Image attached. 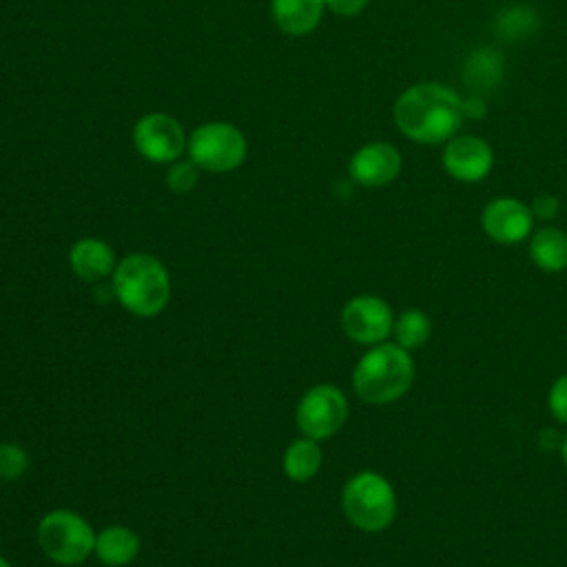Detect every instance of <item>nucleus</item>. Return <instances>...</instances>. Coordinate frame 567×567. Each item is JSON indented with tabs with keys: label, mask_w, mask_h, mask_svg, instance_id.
<instances>
[{
	"label": "nucleus",
	"mask_w": 567,
	"mask_h": 567,
	"mask_svg": "<svg viewBox=\"0 0 567 567\" xmlns=\"http://www.w3.org/2000/svg\"><path fill=\"white\" fill-rule=\"evenodd\" d=\"M465 111V102L450 86L423 82L401 93L394 104V120L412 142L439 144L458 131Z\"/></svg>",
	"instance_id": "f257e3e1"
},
{
	"label": "nucleus",
	"mask_w": 567,
	"mask_h": 567,
	"mask_svg": "<svg viewBox=\"0 0 567 567\" xmlns=\"http://www.w3.org/2000/svg\"><path fill=\"white\" fill-rule=\"evenodd\" d=\"M414 359L405 348L383 341L370 346L352 370L354 394L370 405H388L408 394L414 383Z\"/></svg>",
	"instance_id": "f03ea898"
},
{
	"label": "nucleus",
	"mask_w": 567,
	"mask_h": 567,
	"mask_svg": "<svg viewBox=\"0 0 567 567\" xmlns=\"http://www.w3.org/2000/svg\"><path fill=\"white\" fill-rule=\"evenodd\" d=\"M113 297L135 317H157L171 299V277L166 266L148 252L122 257L111 275Z\"/></svg>",
	"instance_id": "7ed1b4c3"
},
{
	"label": "nucleus",
	"mask_w": 567,
	"mask_h": 567,
	"mask_svg": "<svg viewBox=\"0 0 567 567\" xmlns=\"http://www.w3.org/2000/svg\"><path fill=\"white\" fill-rule=\"evenodd\" d=\"M341 509L352 527L365 534H379L388 529L396 516V492L383 474L361 470L346 481Z\"/></svg>",
	"instance_id": "20e7f679"
},
{
	"label": "nucleus",
	"mask_w": 567,
	"mask_h": 567,
	"mask_svg": "<svg viewBox=\"0 0 567 567\" xmlns=\"http://www.w3.org/2000/svg\"><path fill=\"white\" fill-rule=\"evenodd\" d=\"M38 545L55 565L73 567L93 554L95 532L84 516L71 509H53L38 525Z\"/></svg>",
	"instance_id": "39448f33"
},
{
	"label": "nucleus",
	"mask_w": 567,
	"mask_h": 567,
	"mask_svg": "<svg viewBox=\"0 0 567 567\" xmlns=\"http://www.w3.org/2000/svg\"><path fill=\"white\" fill-rule=\"evenodd\" d=\"M188 159L208 173H230L246 159V135L230 122L213 120L188 135Z\"/></svg>",
	"instance_id": "423d86ee"
},
{
	"label": "nucleus",
	"mask_w": 567,
	"mask_h": 567,
	"mask_svg": "<svg viewBox=\"0 0 567 567\" xmlns=\"http://www.w3.org/2000/svg\"><path fill=\"white\" fill-rule=\"evenodd\" d=\"M348 399L332 383H317L299 399L295 419L303 436L326 441L334 436L348 419Z\"/></svg>",
	"instance_id": "0eeeda50"
},
{
	"label": "nucleus",
	"mask_w": 567,
	"mask_h": 567,
	"mask_svg": "<svg viewBox=\"0 0 567 567\" xmlns=\"http://www.w3.org/2000/svg\"><path fill=\"white\" fill-rule=\"evenodd\" d=\"M135 151L153 164H173L186 151L184 126L168 113H146L133 124Z\"/></svg>",
	"instance_id": "6e6552de"
},
{
	"label": "nucleus",
	"mask_w": 567,
	"mask_h": 567,
	"mask_svg": "<svg viewBox=\"0 0 567 567\" xmlns=\"http://www.w3.org/2000/svg\"><path fill=\"white\" fill-rule=\"evenodd\" d=\"M339 323L350 341L377 346L392 334L394 312L390 303L377 295H357L341 308Z\"/></svg>",
	"instance_id": "1a4fd4ad"
},
{
	"label": "nucleus",
	"mask_w": 567,
	"mask_h": 567,
	"mask_svg": "<svg viewBox=\"0 0 567 567\" xmlns=\"http://www.w3.org/2000/svg\"><path fill=\"white\" fill-rule=\"evenodd\" d=\"M481 224L485 235L503 246L520 244L532 235L534 215L527 204L514 197H496L492 199L481 215Z\"/></svg>",
	"instance_id": "9d476101"
},
{
	"label": "nucleus",
	"mask_w": 567,
	"mask_h": 567,
	"mask_svg": "<svg viewBox=\"0 0 567 567\" xmlns=\"http://www.w3.org/2000/svg\"><path fill=\"white\" fill-rule=\"evenodd\" d=\"M401 171V155L392 144L372 142L361 146L348 164L352 182L365 188H379L396 179Z\"/></svg>",
	"instance_id": "9b49d317"
},
{
	"label": "nucleus",
	"mask_w": 567,
	"mask_h": 567,
	"mask_svg": "<svg viewBox=\"0 0 567 567\" xmlns=\"http://www.w3.org/2000/svg\"><path fill=\"white\" fill-rule=\"evenodd\" d=\"M492 164L489 144L474 135L454 137L443 151V166L458 182H481L492 171Z\"/></svg>",
	"instance_id": "f8f14e48"
},
{
	"label": "nucleus",
	"mask_w": 567,
	"mask_h": 567,
	"mask_svg": "<svg viewBox=\"0 0 567 567\" xmlns=\"http://www.w3.org/2000/svg\"><path fill=\"white\" fill-rule=\"evenodd\" d=\"M69 266L78 279L95 284L111 277L117 261L111 244L97 237H82L69 250Z\"/></svg>",
	"instance_id": "ddd939ff"
},
{
	"label": "nucleus",
	"mask_w": 567,
	"mask_h": 567,
	"mask_svg": "<svg viewBox=\"0 0 567 567\" xmlns=\"http://www.w3.org/2000/svg\"><path fill=\"white\" fill-rule=\"evenodd\" d=\"M326 11V0H270V16L286 35L301 38L312 33Z\"/></svg>",
	"instance_id": "4468645a"
},
{
	"label": "nucleus",
	"mask_w": 567,
	"mask_h": 567,
	"mask_svg": "<svg viewBox=\"0 0 567 567\" xmlns=\"http://www.w3.org/2000/svg\"><path fill=\"white\" fill-rule=\"evenodd\" d=\"M140 536L124 525H109L95 534L93 554L106 567H126L137 558Z\"/></svg>",
	"instance_id": "2eb2a0df"
},
{
	"label": "nucleus",
	"mask_w": 567,
	"mask_h": 567,
	"mask_svg": "<svg viewBox=\"0 0 567 567\" xmlns=\"http://www.w3.org/2000/svg\"><path fill=\"white\" fill-rule=\"evenodd\" d=\"M529 259L543 272L567 268V233L556 226L538 228L529 239Z\"/></svg>",
	"instance_id": "dca6fc26"
},
{
	"label": "nucleus",
	"mask_w": 567,
	"mask_h": 567,
	"mask_svg": "<svg viewBox=\"0 0 567 567\" xmlns=\"http://www.w3.org/2000/svg\"><path fill=\"white\" fill-rule=\"evenodd\" d=\"M323 463V452L319 447V441L301 436L297 441H292L281 458L284 465V474L295 481V483H306L310 478L317 476V472L321 470Z\"/></svg>",
	"instance_id": "f3484780"
},
{
	"label": "nucleus",
	"mask_w": 567,
	"mask_h": 567,
	"mask_svg": "<svg viewBox=\"0 0 567 567\" xmlns=\"http://www.w3.org/2000/svg\"><path fill=\"white\" fill-rule=\"evenodd\" d=\"M430 334H432V321L423 310L405 308L394 317V326H392L394 343L405 348L408 352L423 348L430 341Z\"/></svg>",
	"instance_id": "a211bd4d"
},
{
	"label": "nucleus",
	"mask_w": 567,
	"mask_h": 567,
	"mask_svg": "<svg viewBox=\"0 0 567 567\" xmlns=\"http://www.w3.org/2000/svg\"><path fill=\"white\" fill-rule=\"evenodd\" d=\"M197 177H199V166L193 162V159H175L173 164H168V171H166V186L177 193V195H184V193H190L197 184Z\"/></svg>",
	"instance_id": "6ab92c4d"
},
{
	"label": "nucleus",
	"mask_w": 567,
	"mask_h": 567,
	"mask_svg": "<svg viewBox=\"0 0 567 567\" xmlns=\"http://www.w3.org/2000/svg\"><path fill=\"white\" fill-rule=\"evenodd\" d=\"M29 467V456L18 443H0V481H16Z\"/></svg>",
	"instance_id": "aec40b11"
},
{
	"label": "nucleus",
	"mask_w": 567,
	"mask_h": 567,
	"mask_svg": "<svg viewBox=\"0 0 567 567\" xmlns=\"http://www.w3.org/2000/svg\"><path fill=\"white\" fill-rule=\"evenodd\" d=\"M547 408L558 423L567 425V372L556 377V381L551 383L547 392Z\"/></svg>",
	"instance_id": "412c9836"
},
{
	"label": "nucleus",
	"mask_w": 567,
	"mask_h": 567,
	"mask_svg": "<svg viewBox=\"0 0 567 567\" xmlns=\"http://www.w3.org/2000/svg\"><path fill=\"white\" fill-rule=\"evenodd\" d=\"M368 0H326V9L341 18H352L365 9Z\"/></svg>",
	"instance_id": "4be33fe9"
},
{
	"label": "nucleus",
	"mask_w": 567,
	"mask_h": 567,
	"mask_svg": "<svg viewBox=\"0 0 567 567\" xmlns=\"http://www.w3.org/2000/svg\"><path fill=\"white\" fill-rule=\"evenodd\" d=\"M558 213V199L554 195H538L532 204V215L540 219H551Z\"/></svg>",
	"instance_id": "5701e85b"
},
{
	"label": "nucleus",
	"mask_w": 567,
	"mask_h": 567,
	"mask_svg": "<svg viewBox=\"0 0 567 567\" xmlns=\"http://www.w3.org/2000/svg\"><path fill=\"white\" fill-rule=\"evenodd\" d=\"M558 452H560V461H563V465H565V470H567V434H563V441H560Z\"/></svg>",
	"instance_id": "b1692460"
},
{
	"label": "nucleus",
	"mask_w": 567,
	"mask_h": 567,
	"mask_svg": "<svg viewBox=\"0 0 567 567\" xmlns=\"http://www.w3.org/2000/svg\"><path fill=\"white\" fill-rule=\"evenodd\" d=\"M0 567H11V565H9V560H7L4 556H0Z\"/></svg>",
	"instance_id": "393cba45"
}]
</instances>
